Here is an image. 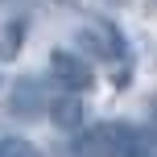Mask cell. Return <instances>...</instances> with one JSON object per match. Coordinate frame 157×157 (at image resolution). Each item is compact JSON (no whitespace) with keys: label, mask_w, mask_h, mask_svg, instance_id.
<instances>
[{"label":"cell","mask_w":157,"mask_h":157,"mask_svg":"<svg viewBox=\"0 0 157 157\" xmlns=\"http://www.w3.org/2000/svg\"><path fill=\"white\" fill-rule=\"evenodd\" d=\"M78 46L91 58H103V62H116V58L124 54V37H120L112 25H103V21L83 25V29H78Z\"/></svg>","instance_id":"cell-3"},{"label":"cell","mask_w":157,"mask_h":157,"mask_svg":"<svg viewBox=\"0 0 157 157\" xmlns=\"http://www.w3.org/2000/svg\"><path fill=\"white\" fill-rule=\"evenodd\" d=\"M46 116L54 120V128H62V132H78V128H83V103H78V91L50 99V112H46Z\"/></svg>","instance_id":"cell-5"},{"label":"cell","mask_w":157,"mask_h":157,"mask_svg":"<svg viewBox=\"0 0 157 157\" xmlns=\"http://www.w3.org/2000/svg\"><path fill=\"white\" fill-rule=\"evenodd\" d=\"M141 157H157V153H141Z\"/></svg>","instance_id":"cell-8"},{"label":"cell","mask_w":157,"mask_h":157,"mask_svg":"<svg viewBox=\"0 0 157 157\" xmlns=\"http://www.w3.org/2000/svg\"><path fill=\"white\" fill-rule=\"evenodd\" d=\"M136 132L120 120H99L91 128H78V153L83 157H128Z\"/></svg>","instance_id":"cell-1"},{"label":"cell","mask_w":157,"mask_h":157,"mask_svg":"<svg viewBox=\"0 0 157 157\" xmlns=\"http://www.w3.org/2000/svg\"><path fill=\"white\" fill-rule=\"evenodd\" d=\"M0 83H4V78H0Z\"/></svg>","instance_id":"cell-9"},{"label":"cell","mask_w":157,"mask_h":157,"mask_svg":"<svg viewBox=\"0 0 157 157\" xmlns=\"http://www.w3.org/2000/svg\"><path fill=\"white\" fill-rule=\"evenodd\" d=\"M25 29L29 25L17 17V21H8L4 29H0V62H13L17 54H21V46H25Z\"/></svg>","instance_id":"cell-6"},{"label":"cell","mask_w":157,"mask_h":157,"mask_svg":"<svg viewBox=\"0 0 157 157\" xmlns=\"http://www.w3.org/2000/svg\"><path fill=\"white\" fill-rule=\"evenodd\" d=\"M0 157H41V153H37V145L25 141V136H4V141H0Z\"/></svg>","instance_id":"cell-7"},{"label":"cell","mask_w":157,"mask_h":157,"mask_svg":"<svg viewBox=\"0 0 157 157\" xmlns=\"http://www.w3.org/2000/svg\"><path fill=\"white\" fill-rule=\"evenodd\" d=\"M50 75H54V83L66 87V91H87V87L95 83L87 58L71 54V50H54V54H50Z\"/></svg>","instance_id":"cell-2"},{"label":"cell","mask_w":157,"mask_h":157,"mask_svg":"<svg viewBox=\"0 0 157 157\" xmlns=\"http://www.w3.org/2000/svg\"><path fill=\"white\" fill-rule=\"evenodd\" d=\"M13 116H21V120H33V116H41V112H50V99H46V91H41V83L37 78H21L17 83V91H13Z\"/></svg>","instance_id":"cell-4"}]
</instances>
